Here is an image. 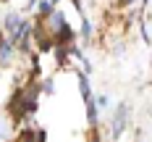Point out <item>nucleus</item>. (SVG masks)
Wrapping results in <instances>:
<instances>
[{
	"mask_svg": "<svg viewBox=\"0 0 152 142\" xmlns=\"http://www.w3.org/2000/svg\"><path fill=\"white\" fill-rule=\"evenodd\" d=\"M94 103H97V105H100V108H107V97H105V95H100V97H97V100H94Z\"/></svg>",
	"mask_w": 152,
	"mask_h": 142,
	"instance_id": "obj_9",
	"label": "nucleus"
},
{
	"mask_svg": "<svg viewBox=\"0 0 152 142\" xmlns=\"http://www.w3.org/2000/svg\"><path fill=\"white\" fill-rule=\"evenodd\" d=\"M8 132H11V121L3 116V118H0V140H5V137H8Z\"/></svg>",
	"mask_w": 152,
	"mask_h": 142,
	"instance_id": "obj_4",
	"label": "nucleus"
},
{
	"mask_svg": "<svg viewBox=\"0 0 152 142\" xmlns=\"http://www.w3.org/2000/svg\"><path fill=\"white\" fill-rule=\"evenodd\" d=\"M55 3H58V0H53V5H55Z\"/></svg>",
	"mask_w": 152,
	"mask_h": 142,
	"instance_id": "obj_12",
	"label": "nucleus"
},
{
	"mask_svg": "<svg viewBox=\"0 0 152 142\" xmlns=\"http://www.w3.org/2000/svg\"><path fill=\"white\" fill-rule=\"evenodd\" d=\"M50 11H53V0H42V3H39V13L47 16Z\"/></svg>",
	"mask_w": 152,
	"mask_h": 142,
	"instance_id": "obj_6",
	"label": "nucleus"
},
{
	"mask_svg": "<svg viewBox=\"0 0 152 142\" xmlns=\"http://www.w3.org/2000/svg\"><path fill=\"white\" fill-rule=\"evenodd\" d=\"M126 116H129V108L126 105H121L118 108V113H115V124H113V137H118L123 132V121H126Z\"/></svg>",
	"mask_w": 152,
	"mask_h": 142,
	"instance_id": "obj_1",
	"label": "nucleus"
},
{
	"mask_svg": "<svg viewBox=\"0 0 152 142\" xmlns=\"http://www.w3.org/2000/svg\"><path fill=\"white\" fill-rule=\"evenodd\" d=\"M79 84H81V95L89 100V97H92V90H89V82H87V77H81V79H79Z\"/></svg>",
	"mask_w": 152,
	"mask_h": 142,
	"instance_id": "obj_5",
	"label": "nucleus"
},
{
	"mask_svg": "<svg viewBox=\"0 0 152 142\" xmlns=\"http://www.w3.org/2000/svg\"><path fill=\"white\" fill-rule=\"evenodd\" d=\"M11 55H13V42L0 40V63H8V61H11Z\"/></svg>",
	"mask_w": 152,
	"mask_h": 142,
	"instance_id": "obj_2",
	"label": "nucleus"
},
{
	"mask_svg": "<svg viewBox=\"0 0 152 142\" xmlns=\"http://www.w3.org/2000/svg\"><path fill=\"white\" fill-rule=\"evenodd\" d=\"M92 142H100V140H97V137H94V140H92Z\"/></svg>",
	"mask_w": 152,
	"mask_h": 142,
	"instance_id": "obj_11",
	"label": "nucleus"
},
{
	"mask_svg": "<svg viewBox=\"0 0 152 142\" xmlns=\"http://www.w3.org/2000/svg\"><path fill=\"white\" fill-rule=\"evenodd\" d=\"M18 26H21V16H18V13H8V18H5V32L13 34Z\"/></svg>",
	"mask_w": 152,
	"mask_h": 142,
	"instance_id": "obj_3",
	"label": "nucleus"
},
{
	"mask_svg": "<svg viewBox=\"0 0 152 142\" xmlns=\"http://www.w3.org/2000/svg\"><path fill=\"white\" fill-rule=\"evenodd\" d=\"M131 3H137V0H123V5H131Z\"/></svg>",
	"mask_w": 152,
	"mask_h": 142,
	"instance_id": "obj_10",
	"label": "nucleus"
},
{
	"mask_svg": "<svg viewBox=\"0 0 152 142\" xmlns=\"http://www.w3.org/2000/svg\"><path fill=\"white\" fill-rule=\"evenodd\" d=\"M81 34H84V37H89V34H92V26H89V21H84V24H81Z\"/></svg>",
	"mask_w": 152,
	"mask_h": 142,
	"instance_id": "obj_8",
	"label": "nucleus"
},
{
	"mask_svg": "<svg viewBox=\"0 0 152 142\" xmlns=\"http://www.w3.org/2000/svg\"><path fill=\"white\" fill-rule=\"evenodd\" d=\"M39 90H45V92H53V79H45V82H42V87H39Z\"/></svg>",
	"mask_w": 152,
	"mask_h": 142,
	"instance_id": "obj_7",
	"label": "nucleus"
}]
</instances>
